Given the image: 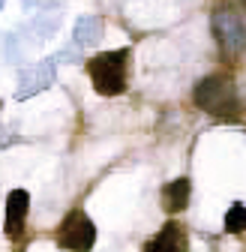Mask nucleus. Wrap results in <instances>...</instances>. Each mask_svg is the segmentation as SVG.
<instances>
[{"label": "nucleus", "mask_w": 246, "mask_h": 252, "mask_svg": "<svg viewBox=\"0 0 246 252\" xmlns=\"http://www.w3.org/2000/svg\"><path fill=\"white\" fill-rule=\"evenodd\" d=\"M129 51L117 48V51H102L96 57H90L87 63V75L93 81L96 93L102 96H120L126 90V69H129Z\"/></svg>", "instance_id": "f257e3e1"}, {"label": "nucleus", "mask_w": 246, "mask_h": 252, "mask_svg": "<svg viewBox=\"0 0 246 252\" xmlns=\"http://www.w3.org/2000/svg\"><path fill=\"white\" fill-rule=\"evenodd\" d=\"M195 105L213 117H237L240 114V99L228 78L222 75H207L195 84Z\"/></svg>", "instance_id": "f03ea898"}, {"label": "nucleus", "mask_w": 246, "mask_h": 252, "mask_svg": "<svg viewBox=\"0 0 246 252\" xmlns=\"http://www.w3.org/2000/svg\"><path fill=\"white\" fill-rule=\"evenodd\" d=\"M96 240V228L84 210H72L57 228V243L63 249H90Z\"/></svg>", "instance_id": "7ed1b4c3"}, {"label": "nucleus", "mask_w": 246, "mask_h": 252, "mask_svg": "<svg viewBox=\"0 0 246 252\" xmlns=\"http://www.w3.org/2000/svg\"><path fill=\"white\" fill-rule=\"evenodd\" d=\"M213 33H216V42L222 48L225 57H237L246 45V30L240 24L237 15L231 12H216L213 15Z\"/></svg>", "instance_id": "20e7f679"}, {"label": "nucleus", "mask_w": 246, "mask_h": 252, "mask_svg": "<svg viewBox=\"0 0 246 252\" xmlns=\"http://www.w3.org/2000/svg\"><path fill=\"white\" fill-rule=\"evenodd\" d=\"M27 204H30V195L24 189H12L9 198H6V234H21L24 228V216H27Z\"/></svg>", "instance_id": "39448f33"}, {"label": "nucleus", "mask_w": 246, "mask_h": 252, "mask_svg": "<svg viewBox=\"0 0 246 252\" xmlns=\"http://www.w3.org/2000/svg\"><path fill=\"white\" fill-rule=\"evenodd\" d=\"M189 180L186 177H177V180H171V183H165V189H162V207L168 210V213H180V210H186V204H189Z\"/></svg>", "instance_id": "423d86ee"}, {"label": "nucleus", "mask_w": 246, "mask_h": 252, "mask_svg": "<svg viewBox=\"0 0 246 252\" xmlns=\"http://www.w3.org/2000/svg\"><path fill=\"white\" fill-rule=\"evenodd\" d=\"M147 249H168V252H177V249H186V237H183V228L177 222H165V228L159 231L156 240H150Z\"/></svg>", "instance_id": "0eeeda50"}, {"label": "nucleus", "mask_w": 246, "mask_h": 252, "mask_svg": "<svg viewBox=\"0 0 246 252\" xmlns=\"http://www.w3.org/2000/svg\"><path fill=\"white\" fill-rule=\"evenodd\" d=\"M225 231L228 234H243L246 231V207L243 204H231L225 213Z\"/></svg>", "instance_id": "6e6552de"}]
</instances>
